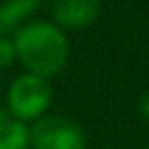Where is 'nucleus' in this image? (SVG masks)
I'll return each instance as SVG.
<instances>
[{"label":"nucleus","mask_w":149,"mask_h":149,"mask_svg":"<svg viewBox=\"0 0 149 149\" xmlns=\"http://www.w3.org/2000/svg\"><path fill=\"white\" fill-rule=\"evenodd\" d=\"M0 149H29V125L0 106Z\"/></svg>","instance_id":"nucleus-6"},{"label":"nucleus","mask_w":149,"mask_h":149,"mask_svg":"<svg viewBox=\"0 0 149 149\" xmlns=\"http://www.w3.org/2000/svg\"><path fill=\"white\" fill-rule=\"evenodd\" d=\"M84 129L61 114H43L29 127L31 149H86Z\"/></svg>","instance_id":"nucleus-3"},{"label":"nucleus","mask_w":149,"mask_h":149,"mask_svg":"<svg viewBox=\"0 0 149 149\" xmlns=\"http://www.w3.org/2000/svg\"><path fill=\"white\" fill-rule=\"evenodd\" d=\"M13 43L17 49V59L25 65V70L47 80L57 76L70 57V41L53 23H25L17 29Z\"/></svg>","instance_id":"nucleus-1"},{"label":"nucleus","mask_w":149,"mask_h":149,"mask_svg":"<svg viewBox=\"0 0 149 149\" xmlns=\"http://www.w3.org/2000/svg\"><path fill=\"white\" fill-rule=\"evenodd\" d=\"M17 61V49L10 37L0 35V70H6Z\"/></svg>","instance_id":"nucleus-7"},{"label":"nucleus","mask_w":149,"mask_h":149,"mask_svg":"<svg viewBox=\"0 0 149 149\" xmlns=\"http://www.w3.org/2000/svg\"><path fill=\"white\" fill-rule=\"evenodd\" d=\"M51 98H53V90L47 78L27 72L10 84L6 92V110L15 118L29 125L47 112Z\"/></svg>","instance_id":"nucleus-2"},{"label":"nucleus","mask_w":149,"mask_h":149,"mask_svg":"<svg viewBox=\"0 0 149 149\" xmlns=\"http://www.w3.org/2000/svg\"><path fill=\"white\" fill-rule=\"evenodd\" d=\"M141 149H149V147H141Z\"/></svg>","instance_id":"nucleus-9"},{"label":"nucleus","mask_w":149,"mask_h":149,"mask_svg":"<svg viewBox=\"0 0 149 149\" xmlns=\"http://www.w3.org/2000/svg\"><path fill=\"white\" fill-rule=\"evenodd\" d=\"M100 0H53V25L59 29H86L100 15Z\"/></svg>","instance_id":"nucleus-4"},{"label":"nucleus","mask_w":149,"mask_h":149,"mask_svg":"<svg viewBox=\"0 0 149 149\" xmlns=\"http://www.w3.org/2000/svg\"><path fill=\"white\" fill-rule=\"evenodd\" d=\"M43 0H2L0 4V35H15L25 21L39 10Z\"/></svg>","instance_id":"nucleus-5"},{"label":"nucleus","mask_w":149,"mask_h":149,"mask_svg":"<svg viewBox=\"0 0 149 149\" xmlns=\"http://www.w3.org/2000/svg\"><path fill=\"white\" fill-rule=\"evenodd\" d=\"M139 112H141V116L149 123V90L143 92L141 98H139Z\"/></svg>","instance_id":"nucleus-8"}]
</instances>
